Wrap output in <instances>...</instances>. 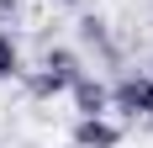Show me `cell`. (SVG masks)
Instances as JSON below:
<instances>
[{
	"instance_id": "cell-6",
	"label": "cell",
	"mask_w": 153,
	"mask_h": 148,
	"mask_svg": "<svg viewBox=\"0 0 153 148\" xmlns=\"http://www.w3.org/2000/svg\"><path fill=\"white\" fill-rule=\"evenodd\" d=\"M5 5H16V0H0V11H5Z\"/></svg>"
},
{
	"instance_id": "cell-3",
	"label": "cell",
	"mask_w": 153,
	"mask_h": 148,
	"mask_svg": "<svg viewBox=\"0 0 153 148\" xmlns=\"http://www.w3.org/2000/svg\"><path fill=\"white\" fill-rule=\"evenodd\" d=\"M69 90H74V106H79V117H106V111H111V90L100 85V79H90V74H79V79H74Z\"/></svg>"
},
{
	"instance_id": "cell-2",
	"label": "cell",
	"mask_w": 153,
	"mask_h": 148,
	"mask_svg": "<svg viewBox=\"0 0 153 148\" xmlns=\"http://www.w3.org/2000/svg\"><path fill=\"white\" fill-rule=\"evenodd\" d=\"M111 101L122 106V111H132V117H153V79L132 74V79H122V85L111 90Z\"/></svg>"
},
{
	"instance_id": "cell-1",
	"label": "cell",
	"mask_w": 153,
	"mask_h": 148,
	"mask_svg": "<svg viewBox=\"0 0 153 148\" xmlns=\"http://www.w3.org/2000/svg\"><path fill=\"white\" fill-rule=\"evenodd\" d=\"M79 58L74 53H69V48H53V53H48L42 58V74H37V79H32V95H58V90H69L79 79Z\"/></svg>"
},
{
	"instance_id": "cell-4",
	"label": "cell",
	"mask_w": 153,
	"mask_h": 148,
	"mask_svg": "<svg viewBox=\"0 0 153 148\" xmlns=\"http://www.w3.org/2000/svg\"><path fill=\"white\" fill-rule=\"evenodd\" d=\"M116 143H122V132H116L106 117H79V127H74V148H116Z\"/></svg>"
},
{
	"instance_id": "cell-7",
	"label": "cell",
	"mask_w": 153,
	"mask_h": 148,
	"mask_svg": "<svg viewBox=\"0 0 153 148\" xmlns=\"http://www.w3.org/2000/svg\"><path fill=\"white\" fill-rule=\"evenodd\" d=\"M58 5H74V0H58Z\"/></svg>"
},
{
	"instance_id": "cell-5",
	"label": "cell",
	"mask_w": 153,
	"mask_h": 148,
	"mask_svg": "<svg viewBox=\"0 0 153 148\" xmlns=\"http://www.w3.org/2000/svg\"><path fill=\"white\" fill-rule=\"evenodd\" d=\"M11 74H21V53H16V43L0 32V79H11Z\"/></svg>"
}]
</instances>
